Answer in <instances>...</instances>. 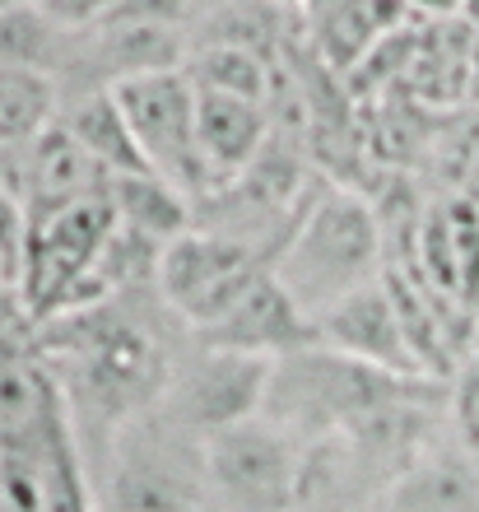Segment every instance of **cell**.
Wrapping results in <instances>:
<instances>
[{
	"mask_svg": "<svg viewBox=\"0 0 479 512\" xmlns=\"http://www.w3.org/2000/svg\"><path fill=\"white\" fill-rule=\"evenodd\" d=\"M210 503L205 512H289L303 489V461L284 429L247 419L205 438Z\"/></svg>",
	"mask_w": 479,
	"mask_h": 512,
	"instance_id": "obj_6",
	"label": "cell"
},
{
	"mask_svg": "<svg viewBox=\"0 0 479 512\" xmlns=\"http://www.w3.org/2000/svg\"><path fill=\"white\" fill-rule=\"evenodd\" d=\"M317 331L321 345L335 354H349V359L382 368V373H396V378H424L386 275L377 284H368V289H359V294H349L345 303H335L326 317H317Z\"/></svg>",
	"mask_w": 479,
	"mask_h": 512,
	"instance_id": "obj_11",
	"label": "cell"
},
{
	"mask_svg": "<svg viewBox=\"0 0 479 512\" xmlns=\"http://www.w3.org/2000/svg\"><path fill=\"white\" fill-rule=\"evenodd\" d=\"M452 410H456V429L466 438L470 452H479V368L461 373L452 391Z\"/></svg>",
	"mask_w": 479,
	"mask_h": 512,
	"instance_id": "obj_23",
	"label": "cell"
},
{
	"mask_svg": "<svg viewBox=\"0 0 479 512\" xmlns=\"http://www.w3.org/2000/svg\"><path fill=\"white\" fill-rule=\"evenodd\" d=\"M56 401H61V387L52 373L33 354L0 345V443L38 433Z\"/></svg>",
	"mask_w": 479,
	"mask_h": 512,
	"instance_id": "obj_18",
	"label": "cell"
},
{
	"mask_svg": "<svg viewBox=\"0 0 479 512\" xmlns=\"http://www.w3.org/2000/svg\"><path fill=\"white\" fill-rule=\"evenodd\" d=\"M42 340H52L47 354L66 373V382H56V387H80V415L98 424L103 447L126 419L159 405L173 382L163 345L131 312H117L112 303L56 317Z\"/></svg>",
	"mask_w": 479,
	"mask_h": 512,
	"instance_id": "obj_1",
	"label": "cell"
},
{
	"mask_svg": "<svg viewBox=\"0 0 479 512\" xmlns=\"http://www.w3.org/2000/svg\"><path fill=\"white\" fill-rule=\"evenodd\" d=\"M270 373H275L270 359L205 350L200 345L196 359L173 373V382L163 391V410L173 419H182L200 438H214V433L238 429L247 419H261Z\"/></svg>",
	"mask_w": 479,
	"mask_h": 512,
	"instance_id": "obj_9",
	"label": "cell"
},
{
	"mask_svg": "<svg viewBox=\"0 0 479 512\" xmlns=\"http://www.w3.org/2000/svg\"><path fill=\"white\" fill-rule=\"evenodd\" d=\"M56 126V80L28 66H0V149L33 145Z\"/></svg>",
	"mask_w": 479,
	"mask_h": 512,
	"instance_id": "obj_20",
	"label": "cell"
},
{
	"mask_svg": "<svg viewBox=\"0 0 479 512\" xmlns=\"http://www.w3.org/2000/svg\"><path fill=\"white\" fill-rule=\"evenodd\" d=\"M205 438L182 419L149 405L107 438L103 512H205Z\"/></svg>",
	"mask_w": 479,
	"mask_h": 512,
	"instance_id": "obj_4",
	"label": "cell"
},
{
	"mask_svg": "<svg viewBox=\"0 0 479 512\" xmlns=\"http://www.w3.org/2000/svg\"><path fill=\"white\" fill-rule=\"evenodd\" d=\"M14 443H24L33 452L42 512H98L94 499H89V475H84L80 438H75V424H70L66 396L56 401V410L47 415V424L38 433L14 438Z\"/></svg>",
	"mask_w": 479,
	"mask_h": 512,
	"instance_id": "obj_16",
	"label": "cell"
},
{
	"mask_svg": "<svg viewBox=\"0 0 479 512\" xmlns=\"http://www.w3.org/2000/svg\"><path fill=\"white\" fill-rule=\"evenodd\" d=\"M112 210L117 224L145 233L154 243H177L182 233H191V205L177 187H168L163 177L145 173V177H112Z\"/></svg>",
	"mask_w": 479,
	"mask_h": 512,
	"instance_id": "obj_19",
	"label": "cell"
},
{
	"mask_svg": "<svg viewBox=\"0 0 479 512\" xmlns=\"http://www.w3.org/2000/svg\"><path fill=\"white\" fill-rule=\"evenodd\" d=\"M419 280L442 303H475L479 298V210L475 201H447L428 210L414 233Z\"/></svg>",
	"mask_w": 479,
	"mask_h": 512,
	"instance_id": "obj_13",
	"label": "cell"
},
{
	"mask_svg": "<svg viewBox=\"0 0 479 512\" xmlns=\"http://www.w3.org/2000/svg\"><path fill=\"white\" fill-rule=\"evenodd\" d=\"M117 229L112 196H94L70 205L52 219L28 224V256H24V303L33 317H61L70 312L80 284L98 266L107 238Z\"/></svg>",
	"mask_w": 479,
	"mask_h": 512,
	"instance_id": "obj_8",
	"label": "cell"
},
{
	"mask_svg": "<svg viewBox=\"0 0 479 512\" xmlns=\"http://www.w3.org/2000/svg\"><path fill=\"white\" fill-rule=\"evenodd\" d=\"M382 275V224L373 205L345 187L321 182L293 219L289 243L275 256V280L317 322Z\"/></svg>",
	"mask_w": 479,
	"mask_h": 512,
	"instance_id": "obj_3",
	"label": "cell"
},
{
	"mask_svg": "<svg viewBox=\"0 0 479 512\" xmlns=\"http://www.w3.org/2000/svg\"><path fill=\"white\" fill-rule=\"evenodd\" d=\"M131 122V135L140 154H145L149 173L163 177L168 187L182 196H214L210 168L200 159L196 140V84L187 80V70H163V75H145V80H126L112 89Z\"/></svg>",
	"mask_w": 479,
	"mask_h": 512,
	"instance_id": "obj_7",
	"label": "cell"
},
{
	"mask_svg": "<svg viewBox=\"0 0 479 512\" xmlns=\"http://www.w3.org/2000/svg\"><path fill=\"white\" fill-rule=\"evenodd\" d=\"M410 5H396V0H349V5H307L303 24L307 38L317 47V56L340 75H354L363 66V56L373 52L386 33H396L405 19H410Z\"/></svg>",
	"mask_w": 479,
	"mask_h": 512,
	"instance_id": "obj_15",
	"label": "cell"
},
{
	"mask_svg": "<svg viewBox=\"0 0 479 512\" xmlns=\"http://www.w3.org/2000/svg\"><path fill=\"white\" fill-rule=\"evenodd\" d=\"M391 512H479V480L456 461L414 466L396 485Z\"/></svg>",
	"mask_w": 479,
	"mask_h": 512,
	"instance_id": "obj_22",
	"label": "cell"
},
{
	"mask_svg": "<svg viewBox=\"0 0 479 512\" xmlns=\"http://www.w3.org/2000/svg\"><path fill=\"white\" fill-rule=\"evenodd\" d=\"M424 396H433V378H396L317 345L275 364L261 419H270L289 438H326V433L363 438Z\"/></svg>",
	"mask_w": 479,
	"mask_h": 512,
	"instance_id": "obj_2",
	"label": "cell"
},
{
	"mask_svg": "<svg viewBox=\"0 0 479 512\" xmlns=\"http://www.w3.org/2000/svg\"><path fill=\"white\" fill-rule=\"evenodd\" d=\"M196 140L210 168L214 191L233 187L270 145V108L233 94H200L196 89Z\"/></svg>",
	"mask_w": 479,
	"mask_h": 512,
	"instance_id": "obj_14",
	"label": "cell"
},
{
	"mask_svg": "<svg viewBox=\"0 0 479 512\" xmlns=\"http://www.w3.org/2000/svg\"><path fill=\"white\" fill-rule=\"evenodd\" d=\"M270 270H275V261L261 247L224 238L214 229H191L177 243L163 247L154 289L200 336L214 322H224L228 312L252 294V284L261 275H270Z\"/></svg>",
	"mask_w": 479,
	"mask_h": 512,
	"instance_id": "obj_5",
	"label": "cell"
},
{
	"mask_svg": "<svg viewBox=\"0 0 479 512\" xmlns=\"http://www.w3.org/2000/svg\"><path fill=\"white\" fill-rule=\"evenodd\" d=\"M0 10H5V5H0Z\"/></svg>",
	"mask_w": 479,
	"mask_h": 512,
	"instance_id": "obj_24",
	"label": "cell"
},
{
	"mask_svg": "<svg viewBox=\"0 0 479 512\" xmlns=\"http://www.w3.org/2000/svg\"><path fill=\"white\" fill-rule=\"evenodd\" d=\"M187 80L200 94H233L266 103L270 98V66L266 56L252 47H233V42H200L187 56Z\"/></svg>",
	"mask_w": 479,
	"mask_h": 512,
	"instance_id": "obj_21",
	"label": "cell"
},
{
	"mask_svg": "<svg viewBox=\"0 0 479 512\" xmlns=\"http://www.w3.org/2000/svg\"><path fill=\"white\" fill-rule=\"evenodd\" d=\"M61 126L94 154V163L107 177H145L149 173L145 154H140V145H135V135H131V122H126V112H121L112 89L80 94L66 108Z\"/></svg>",
	"mask_w": 479,
	"mask_h": 512,
	"instance_id": "obj_17",
	"label": "cell"
},
{
	"mask_svg": "<svg viewBox=\"0 0 479 512\" xmlns=\"http://www.w3.org/2000/svg\"><path fill=\"white\" fill-rule=\"evenodd\" d=\"M196 345L205 350H228V354H252V359H270L280 364L289 354L317 350L321 331L317 322L298 308V298L275 280V270L252 284V294L228 312L224 322H214L210 331H200Z\"/></svg>",
	"mask_w": 479,
	"mask_h": 512,
	"instance_id": "obj_10",
	"label": "cell"
},
{
	"mask_svg": "<svg viewBox=\"0 0 479 512\" xmlns=\"http://www.w3.org/2000/svg\"><path fill=\"white\" fill-rule=\"evenodd\" d=\"M112 191V177L94 163V154L56 122L28 145V159L19 168V196H24L28 224L52 219L70 205H84Z\"/></svg>",
	"mask_w": 479,
	"mask_h": 512,
	"instance_id": "obj_12",
	"label": "cell"
}]
</instances>
